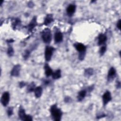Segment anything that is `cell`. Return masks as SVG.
Returning a JSON list of instances; mask_svg holds the SVG:
<instances>
[{"label": "cell", "mask_w": 121, "mask_h": 121, "mask_svg": "<svg viewBox=\"0 0 121 121\" xmlns=\"http://www.w3.org/2000/svg\"><path fill=\"white\" fill-rule=\"evenodd\" d=\"M51 113L53 120L59 121L61 120L62 112L61 110L57 107L56 105L54 104L52 106L51 108Z\"/></svg>", "instance_id": "obj_1"}, {"label": "cell", "mask_w": 121, "mask_h": 121, "mask_svg": "<svg viewBox=\"0 0 121 121\" xmlns=\"http://www.w3.org/2000/svg\"><path fill=\"white\" fill-rule=\"evenodd\" d=\"M42 37L44 43H50L52 40V34L49 28L44 29L42 32Z\"/></svg>", "instance_id": "obj_2"}, {"label": "cell", "mask_w": 121, "mask_h": 121, "mask_svg": "<svg viewBox=\"0 0 121 121\" xmlns=\"http://www.w3.org/2000/svg\"><path fill=\"white\" fill-rule=\"evenodd\" d=\"M18 116L19 118L22 121H32V117L29 115H26V114L24 109L20 107L18 111Z\"/></svg>", "instance_id": "obj_3"}, {"label": "cell", "mask_w": 121, "mask_h": 121, "mask_svg": "<svg viewBox=\"0 0 121 121\" xmlns=\"http://www.w3.org/2000/svg\"><path fill=\"white\" fill-rule=\"evenodd\" d=\"M54 50V48L52 47L47 46L46 47L45 50V53H44V56H45V59L46 61H50L51 59L53 52Z\"/></svg>", "instance_id": "obj_4"}, {"label": "cell", "mask_w": 121, "mask_h": 121, "mask_svg": "<svg viewBox=\"0 0 121 121\" xmlns=\"http://www.w3.org/2000/svg\"><path fill=\"white\" fill-rule=\"evenodd\" d=\"M9 94L8 92H4L1 97V103L4 106H6L9 101Z\"/></svg>", "instance_id": "obj_5"}, {"label": "cell", "mask_w": 121, "mask_h": 121, "mask_svg": "<svg viewBox=\"0 0 121 121\" xmlns=\"http://www.w3.org/2000/svg\"><path fill=\"white\" fill-rule=\"evenodd\" d=\"M102 98H103L104 105H105L109 101H111V100L112 99L111 93L108 91H106L104 94Z\"/></svg>", "instance_id": "obj_6"}, {"label": "cell", "mask_w": 121, "mask_h": 121, "mask_svg": "<svg viewBox=\"0 0 121 121\" xmlns=\"http://www.w3.org/2000/svg\"><path fill=\"white\" fill-rule=\"evenodd\" d=\"M20 71V66L19 64L16 65L11 71L10 74L13 77H17L19 75Z\"/></svg>", "instance_id": "obj_7"}, {"label": "cell", "mask_w": 121, "mask_h": 121, "mask_svg": "<svg viewBox=\"0 0 121 121\" xmlns=\"http://www.w3.org/2000/svg\"><path fill=\"white\" fill-rule=\"evenodd\" d=\"M116 75V70L113 67H111L109 69L108 73L107 79L108 81H111L114 78Z\"/></svg>", "instance_id": "obj_8"}, {"label": "cell", "mask_w": 121, "mask_h": 121, "mask_svg": "<svg viewBox=\"0 0 121 121\" xmlns=\"http://www.w3.org/2000/svg\"><path fill=\"white\" fill-rule=\"evenodd\" d=\"M75 47L76 50L79 52H86V47L81 43H77L75 44Z\"/></svg>", "instance_id": "obj_9"}, {"label": "cell", "mask_w": 121, "mask_h": 121, "mask_svg": "<svg viewBox=\"0 0 121 121\" xmlns=\"http://www.w3.org/2000/svg\"><path fill=\"white\" fill-rule=\"evenodd\" d=\"M76 9V6L73 4L69 5L67 8V12L69 16H71L75 12Z\"/></svg>", "instance_id": "obj_10"}, {"label": "cell", "mask_w": 121, "mask_h": 121, "mask_svg": "<svg viewBox=\"0 0 121 121\" xmlns=\"http://www.w3.org/2000/svg\"><path fill=\"white\" fill-rule=\"evenodd\" d=\"M63 39V35L60 32H57L55 34L54 41L55 43H59L62 41Z\"/></svg>", "instance_id": "obj_11"}, {"label": "cell", "mask_w": 121, "mask_h": 121, "mask_svg": "<svg viewBox=\"0 0 121 121\" xmlns=\"http://www.w3.org/2000/svg\"><path fill=\"white\" fill-rule=\"evenodd\" d=\"M106 40H107V37L105 35L103 34H100L98 36V44L99 45H103L105 43Z\"/></svg>", "instance_id": "obj_12"}, {"label": "cell", "mask_w": 121, "mask_h": 121, "mask_svg": "<svg viewBox=\"0 0 121 121\" xmlns=\"http://www.w3.org/2000/svg\"><path fill=\"white\" fill-rule=\"evenodd\" d=\"M36 18L35 17H34L31 20V21L30 22L28 26V30L29 31H31L33 28L35 27V26L36 25Z\"/></svg>", "instance_id": "obj_13"}, {"label": "cell", "mask_w": 121, "mask_h": 121, "mask_svg": "<svg viewBox=\"0 0 121 121\" xmlns=\"http://www.w3.org/2000/svg\"><path fill=\"white\" fill-rule=\"evenodd\" d=\"M44 70H45V74L46 75V77H49L52 75L53 72L52 69L48 65V64H45L44 65Z\"/></svg>", "instance_id": "obj_14"}, {"label": "cell", "mask_w": 121, "mask_h": 121, "mask_svg": "<svg viewBox=\"0 0 121 121\" xmlns=\"http://www.w3.org/2000/svg\"><path fill=\"white\" fill-rule=\"evenodd\" d=\"M42 90H43V89H42V87H41L40 86H37L35 88V89L34 90V92H35V96L36 98H39L41 96L42 94Z\"/></svg>", "instance_id": "obj_15"}, {"label": "cell", "mask_w": 121, "mask_h": 121, "mask_svg": "<svg viewBox=\"0 0 121 121\" xmlns=\"http://www.w3.org/2000/svg\"><path fill=\"white\" fill-rule=\"evenodd\" d=\"M86 90H82L80 91L78 95L77 98L78 101H81L86 96Z\"/></svg>", "instance_id": "obj_16"}, {"label": "cell", "mask_w": 121, "mask_h": 121, "mask_svg": "<svg viewBox=\"0 0 121 121\" xmlns=\"http://www.w3.org/2000/svg\"><path fill=\"white\" fill-rule=\"evenodd\" d=\"M53 21V17L51 14H48L46 16L44 19V24L45 25H48L51 23Z\"/></svg>", "instance_id": "obj_17"}, {"label": "cell", "mask_w": 121, "mask_h": 121, "mask_svg": "<svg viewBox=\"0 0 121 121\" xmlns=\"http://www.w3.org/2000/svg\"><path fill=\"white\" fill-rule=\"evenodd\" d=\"M52 78L53 79H59L61 77V71L60 69H57L52 73Z\"/></svg>", "instance_id": "obj_18"}, {"label": "cell", "mask_w": 121, "mask_h": 121, "mask_svg": "<svg viewBox=\"0 0 121 121\" xmlns=\"http://www.w3.org/2000/svg\"><path fill=\"white\" fill-rule=\"evenodd\" d=\"M93 69L91 68H88L85 70V76L88 77L92 76L93 74Z\"/></svg>", "instance_id": "obj_19"}, {"label": "cell", "mask_w": 121, "mask_h": 121, "mask_svg": "<svg viewBox=\"0 0 121 121\" xmlns=\"http://www.w3.org/2000/svg\"><path fill=\"white\" fill-rule=\"evenodd\" d=\"M35 84L34 83L32 82L31 83H30L27 86V91L28 92H31L33 91H34L35 89Z\"/></svg>", "instance_id": "obj_20"}, {"label": "cell", "mask_w": 121, "mask_h": 121, "mask_svg": "<svg viewBox=\"0 0 121 121\" xmlns=\"http://www.w3.org/2000/svg\"><path fill=\"white\" fill-rule=\"evenodd\" d=\"M14 50H13V48H12V47L11 46H9L8 49V50H7V54L8 55L11 57V56H12L14 54Z\"/></svg>", "instance_id": "obj_21"}, {"label": "cell", "mask_w": 121, "mask_h": 121, "mask_svg": "<svg viewBox=\"0 0 121 121\" xmlns=\"http://www.w3.org/2000/svg\"><path fill=\"white\" fill-rule=\"evenodd\" d=\"M106 50V47L104 45L102 46V47L100 48V54L101 55H103L104 54V53H105V51Z\"/></svg>", "instance_id": "obj_22"}, {"label": "cell", "mask_w": 121, "mask_h": 121, "mask_svg": "<svg viewBox=\"0 0 121 121\" xmlns=\"http://www.w3.org/2000/svg\"><path fill=\"white\" fill-rule=\"evenodd\" d=\"M13 108L10 107H9L8 110H7V114L8 115L10 116L11 115H12L13 114Z\"/></svg>", "instance_id": "obj_23"}, {"label": "cell", "mask_w": 121, "mask_h": 121, "mask_svg": "<svg viewBox=\"0 0 121 121\" xmlns=\"http://www.w3.org/2000/svg\"><path fill=\"white\" fill-rule=\"evenodd\" d=\"M30 55V52L28 50H26L25 52H24V58L25 60L27 59L29 56Z\"/></svg>", "instance_id": "obj_24"}, {"label": "cell", "mask_w": 121, "mask_h": 121, "mask_svg": "<svg viewBox=\"0 0 121 121\" xmlns=\"http://www.w3.org/2000/svg\"><path fill=\"white\" fill-rule=\"evenodd\" d=\"M117 27L119 29H121V20L119 19L117 23Z\"/></svg>", "instance_id": "obj_25"}, {"label": "cell", "mask_w": 121, "mask_h": 121, "mask_svg": "<svg viewBox=\"0 0 121 121\" xmlns=\"http://www.w3.org/2000/svg\"><path fill=\"white\" fill-rule=\"evenodd\" d=\"M25 86V83L24 82H21L19 83V86L20 87H22Z\"/></svg>", "instance_id": "obj_26"}, {"label": "cell", "mask_w": 121, "mask_h": 121, "mask_svg": "<svg viewBox=\"0 0 121 121\" xmlns=\"http://www.w3.org/2000/svg\"><path fill=\"white\" fill-rule=\"evenodd\" d=\"M7 41H8V42H7L8 43H11V42H13L14 40H12V39H10L9 40H8Z\"/></svg>", "instance_id": "obj_27"}]
</instances>
